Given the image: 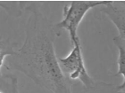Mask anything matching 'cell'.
Masks as SVG:
<instances>
[{"label":"cell","instance_id":"277c9868","mask_svg":"<svg viewBox=\"0 0 125 93\" xmlns=\"http://www.w3.org/2000/svg\"><path fill=\"white\" fill-rule=\"evenodd\" d=\"M100 12L109 17L119 31V36L125 39V3L124 1H109L101 6Z\"/></svg>","mask_w":125,"mask_h":93},{"label":"cell","instance_id":"9c48e42d","mask_svg":"<svg viewBox=\"0 0 125 93\" xmlns=\"http://www.w3.org/2000/svg\"><path fill=\"white\" fill-rule=\"evenodd\" d=\"M0 93H3V92H1V91H0Z\"/></svg>","mask_w":125,"mask_h":93},{"label":"cell","instance_id":"3957f363","mask_svg":"<svg viewBox=\"0 0 125 93\" xmlns=\"http://www.w3.org/2000/svg\"><path fill=\"white\" fill-rule=\"evenodd\" d=\"M109 1H73L67 3L62 10V20L55 25L57 29L68 32L71 44L77 39V29L88 11L96 7L105 5Z\"/></svg>","mask_w":125,"mask_h":93},{"label":"cell","instance_id":"7a4b0ae2","mask_svg":"<svg viewBox=\"0 0 125 93\" xmlns=\"http://www.w3.org/2000/svg\"><path fill=\"white\" fill-rule=\"evenodd\" d=\"M73 49L64 58L58 56L62 73L70 81H79L84 87L91 88L95 82L89 75L86 69L79 37L73 43Z\"/></svg>","mask_w":125,"mask_h":93},{"label":"cell","instance_id":"8992f818","mask_svg":"<svg viewBox=\"0 0 125 93\" xmlns=\"http://www.w3.org/2000/svg\"><path fill=\"white\" fill-rule=\"evenodd\" d=\"M16 43L8 40H2L0 37V76H1V68L3 65L5 57L12 56L17 53V50L15 49Z\"/></svg>","mask_w":125,"mask_h":93},{"label":"cell","instance_id":"6da1fadb","mask_svg":"<svg viewBox=\"0 0 125 93\" xmlns=\"http://www.w3.org/2000/svg\"><path fill=\"white\" fill-rule=\"evenodd\" d=\"M26 39L21 47L10 56L8 69L22 73L36 85L52 93H73V83L62 73L55 53L59 33L35 4L26 8Z\"/></svg>","mask_w":125,"mask_h":93},{"label":"cell","instance_id":"5b68a950","mask_svg":"<svg viewBox=\"0 0 125 93\" xmlns=\"http://www.w3.org/2000/svg\"><path fill=\"white\" fill-rule=\"evenodd\" d=\"M113 42L115 45L117 46L118 51H119V55H118L117 60V67L118 71L116 73L115 76L118 75H122L123 80L121 85L116 86V89L119 92H124L125 88V39L116 36L114 38Z\"/></svg>","mask_w":125,"mask_h":93},{"label":"cell","instance_id":"ba28073f","mask_svg":"<svg viewBox=\"0 0 125 93\" xmlns=\"http://www.w3.org/2000/svg\"><path fill=\"white\" fill-rule=\"evenodd\" d=\"M12 4H15V3H9V2H0V8H3L7 11V12L9 13L10 14V10L12 9Z\"/></svg>","mask_w":125,"mask_h":93},{"label":"cell","instance_id":"52a82bcc","mask_svg":"<svg viewBox=\"0 0 125 93\" xmlns=\"http://www.w3.org/2000/svg\"><path fill=\"white\" fill-rule=\"evenodd\" d=\"M86 90L87 93H124V92L118 91L114 85L103 82H95L92 87L86 88Z\"/></svg>","mask_w":125,"mask_h":93}]
</instances>
